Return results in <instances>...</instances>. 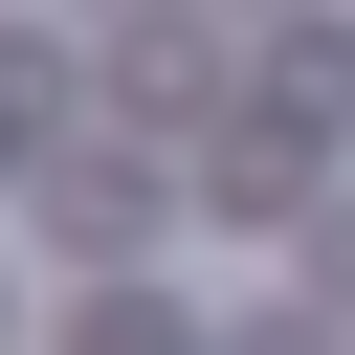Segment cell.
Wrapping results in <instances>:
<instances>
[{
    "label": "cell",
    "instance_id": "cell-3",
    "mask_svg": "<svg viewBox=\"0 0 355 355\" xmlns=\"http://www.w3.org/2000/svg\"><path fill=\"white\" fill-rule=\"evenodd\" d=\"M222 355H333V333H311V311H244V333H222Z\"/></svg>",
    "mask_w": 355,
    "mask_h": 355
},
{
    "label": "cell",
    "instance_id": "cell-1",
    "mask_svg": "<svg viewBox=\"0 0 355 355\" xmlns=\"http://www.w3.org/2000/svg\"><path fill=\"white\" fill-rule=\"evenodd\" d=\"M155 222H178V178H155V155H44V244H67V266H133Z\"/></svg>",
    "mask_w": 355,
    "mask_h": 355
},
{
    "label": "cell",
    "instance_id": "cell-2",
    "mask_svg": "<svg viewBox=\"0 0 355 355\" xmlns=\"http://www.w3.org/2000/svg\"><path fill=\"white\" fill-rule=\"evenodd\" d=\"M67 355H200V333H178V311H155V288H111V311H89V333H67Z\"/></svg>",
    "mask_w": 355,
    "mask_h": 355
}]
</instances>
